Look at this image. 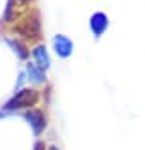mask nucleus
<instances>
[{
  "label": "nucleus",
  "mask_w": 145,
  "mask_h": 150,
  "mask_svg": "<svg viewBox=\"0 0 145 150\" xmlns=\"http://www.w3.org/2000/svg\"><path fill=\"white\" fill-rule=\"evenodd\" d=\"M36 99H37V94H36V90H21V92H18L9 103H7V110H14V108H25V106H30V104H34L36 103Z\"/></svg>",
  "instance_id": "f257e3e1"
},
{
  "label": "nucleus",
  "mask_w": 145,
  "mask_h": 150,
  "mask_svg": "<svg viewBox=\"0 0 145 150\" xmlns=\"http://www.w3.org/2000/svg\"><path fill=\"white\" fill-rule=\"evenodd\" d=\"M53 46H55V51H57V55L58 57H69L71 55V51H72V42L67 39V37H64V35H55V39H53Z\"/></svg>",
  "instance_id": "f03ea898"
},
{
  "label": "nucleus",
  "mask_w": 145,
  "mask_h": 150,
  "mask_svg": "<svg viewBox=\"0 0 145 150\" xmlns=\"http://www.w3.org/2000/svg\"><path fill=\"white\" fill-rule=\"evenodd\" d=\"M106 27H108V18H106V14L96 13V14L90 18V28H92V32H94L96 35H101V34L106 30Z\"/></svg>",
  "instance_id": "7ed1b4c3"
},
{
  "label": "nucleus",
  "mask_w": 145,
  "mask_h": 150,
  "mask_svg": "<svg viewBox=\"0 0 145 150\" xmlns=\"http://www.w3.org/2000/svg\"><path fill=\"white\" fill-rule=\"evenodd\" d=\"M27 120H28V124L32 125V129H34L36 134H39V132L44 129V125H46V122H44V115H43L41 111H37V110L28 111V113H27Z\"/></svg>",
  "instance_id": "20e7f679"
},
{
  "label": "nucleus",
  "mask_w": 145,
  "mask_h": 150,
  "mask_svg": "<svg viewBox=\"0 0 145 150\" xmlns=\"http://www.w3.org/2000/svg\"><path fill=\"white\" fill-rule=\"evenodd\" d=\"M34 57H36V60H37L39 69H48L50 58H48V53H46V48H44V46H37V48L34 50Z\"/></svg>",
  "instance_id": "39448f33"
},
{
  "label": "nucleus",
  "mask_w": 145,
  "mask_h": 150,
  "mask_svg": "<svg viewBox=\"0 0 145 150\" xmlns=\"http://www.w3.org/2000/svg\"><path fill=\"white\" fill-rule=\"evenodd\" d=\"M27 72H28V76H30L32 81H36V83L44 81V72H43V69L36 67L34 64H28V65H27Z\"/></svg>",
  "instance_id": "423d86ee"
},
{
  "label": "nucleus",
  "mask_w": 145,
  "mask_h": 150,
  "mask_svg": "<svg viewBox=\"0 0 145 150\" xmlns=\"http://www.w3.org/2000/svg\"><path fill=\"white\" fill-rule=\"evenodd\" d=\"M7 42H9V44H11V46H13V48H14V50L18 51V55H20L21 58H25V57L28 55V53L25 51V48H23V46H21L20 42H16V41H7Z\"/></svg>",
  "instance_id": "0eeeda50"
},
{
  "label": "nucleus",
  "mask_w": 145,
  "mask_h": 150,
  "mask_svg": "<svg viewBox=\"0 0 145 150\" xmlns=\"http://www.w3.org/2000/svg\"><path fill=\"white\" fill-rule=\"evenodd\" d=\"M36 150H43V143H37L36 145Z\"/></svg>",
  "instance_id": "6e6552de"
},
{
  "label": "nucleus",
  "mask_w": 145,
  "mask_h": 150,
  "mask_svg": "<svg viewBox=\"0 0 145 150\" xmlns=\"http://www.w3.org/2000/svg\"><path fill=\"white\" fill-rule=\"evenodd\" d=\"M50 150H57V146H50Z\"/></svg>",
  "instance_id": "1a4fd4ad"
}]
</instances>
